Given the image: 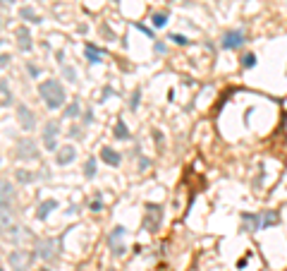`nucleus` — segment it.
Masks as SVG:
<instances>
[{
	"label": "nucleus",
	"mask_w": 287,
	"mask_h": 271,
	"mask_svg": "<svg viewBox=\"0 0 287 271\" xmlns=\"http://www.w3.org/2000/svg\"><path fill=\"white\" fill-rule=\"evenodd\" d=\"M278 214L273 211H264V214H242V231L244 233H258L264 228L278 226Z\"/></svg>",
	"instance_id": "obj_1"
},
{
	"label": "nucleus",
	"mask_w": 287,
	"mask_h": 271,
	"mask_svg": "<svg viewBox=\"0 0 287 271\" xmlns=\"http://www.w3.org/2000/svg\"><path fill=\"white\" fill-rule=\"evenodd\" d=\"M39 94H41V98H43V104H46L50 111H58V108L65 104V89H62L60 82H55V80L41 82Z\"/></svg>",
	"instance_id": "obj_2"
},
{
	"label": "nucleus",
	"mask_w": 287,
	"mask_h": 271,
	"mask_svg": "<svg viewBox=\"0 0 287 271\" xmlns=\"http://www.w3.org/2000/svg\"><path fill=\"white\" fill-rule=\"evenodd\" d=\"M144 209H146L144 221H141L144 231L158 233V228H161V224H163V207H161V204H146Z\"/></svg>",
	"instance_id": "obj_3"
},
{
	"label": "nucleus",
	"mask_w": 287,
	"mask_h": 271,
	"mask_svg": "<svg viewBox=\"0 0 287 271\" xmlns=\"http://www.w3.org/2000/svg\"><path fill=\"white\" fill-rule=\"evenodd\" d=\"M58 252H60V240L41 238L39 242H36V255H39L43 262H55V259H58Z\"/></svg>",
	"instance_id": "obj_4"
},
{
	"label": "nucleus",
	"mask_w": 287,
	"mask_h": 271,
	"mask_svg": "<svg viewBox=\"0 0 287 271\" xmlns=\"http://www.w3.org/2000/svg\"><path fill=\"white\" fill-rule=\"evenodd\" d=\"M36 250L34 252H29V250H17V252H10V266L15 271H29L31 264H34V259H36Z\"/></svg>",
	"instance_id": "obj_5"
},
{
	"label": "nucleus",
	"mask_w": 287,
	"mask_h": 271,
	"mask_svg": "<svg viewBox=\"0 0 287 271\" xmlns=\"http://www.w3.org/2000/svg\"><path fill=\"white\" fill-rule=\"evenodd\" d=\"M15 154L19 161H36L39 159V146H36V142H34L31 137H22V139L17 142Z\"/></svg>",
	"instance_id": "obj_6"
},
{
	"label": "nucleus",
	"mask_w": 287,
	"mask_h": 271,
	"mask_svg": "<svg viewBox=\"0 0 287 271\" xmlns=\"http://www.w3.org/2000/svg\"><path fill=\"white\" fill-rule=\"evenodd\" d=\"M124 226H115L113 228V233H110L108 238H106V242H108V248L113 250V255L122 257L124 255V245H122V238H124Z\"/></svg>",
	"instance_id": "obj_7"
},
{
	"label": "nucleus",
	"mask_w": 287,
	"mask_h": 271,
	"mask_svg": "<svg viewBox=\"0 0 287 271\" xmlns=\"http://www.w3.org/2000/svg\"><path fill=\"white\" fill-rule=\"evenodd\" d=\"M244 41H247V36H244V32H242V29H230V32L223 34L220 46L225 48V51H232V48H240Z\"/></svg>",
	"instance_id": "obj_8"
},
{
	"label": "nucleus",
	"mask_w": 287,
	"mask_h": 271,
	"mask_svg": "<svg viewBox=\"0 0 287 271\" xmlns=\"http://www.w3.org/2000/svg\"><path fill=\"white\" fill-rule=\"evenodd\" d=\"M58 122L55 120H48L46 128H43V146H46L48 152H53L55 146H58Z\"/></svg>",
	"instance_id": "obj_9"
},
{
	"label": "nucleus",
	"mask_w": 287,
	"mask_h": 271,
	"mask_svg": "<svg viewBox=\"0 0 287 271\" xmlns=\"http://www.w3.org/2000/svg\"><path fill=\"white\" fill-rule=\"evenodd\" d=\"M17 118H19V125H22L27 132L36 128V118H34V113L27 108V106H17Z\"/></svg>",
	"instance_id": "obj_10"
},
{
	"label": "nucleus",
	"mask_w": 287,
	"mask_h": 271,
	"mask_svg": "<svg viewBox=\"0 0 287 271\" xmlns=\"http://www.w3.org/2000/svg\"><path fill=\"white\" fill-rule=\"evenodd\" d=\"M101 159L108 163V166H120V154L115 152V149H110V146H103L101 149Z\"/></svg>",
	"instance_id": "obj_11"
},
{
	"label": "nucleus",
	"mask_w": 287,
	"mask_h": 271,
	"mask_svg": "<svg viewBox=\"0 0 287 271\" xmlns=\"http://www.w3.org/2000/svg\"><path fill=\"white\" fill-rule=\"evenodd\" d=\"M58 209V202L55 200H48V202H41L39 211H36V216H39V221H46L48 216H50V211H55Z\"/></svg>",
	"instance_id": "obj_12"
},
{
	"label": "nucleus",
	"mask_w": 287,
	"mask_h": 271,
	"mask_svg": "<svg viewBox=\"0 0 287 271\" xmlns=\"http://www.w3.org/2000/svg\"><path fill=\"white\" fill-rule=\"evenodd\" d=\"M74 156H77L74 146H62L60 152H58V163H60V166H65V163H72V161H74Z\"/></svg>",
	"instance_id": "obj_13"
},
{
	"label": "nucleus",
	"mask_w": 287,
	"mask_h": 271,
	"mask_svg": "<svg viewBox=\"0 0 287 271\" xmlns=\"http://www.w3.org/2000/svg\"><path fill=\"white\" fill-rule=\"evenodd\" d=\"M17 39H19V48H22V51H31V34L27 27H19V29H17Z\"/></svg>",
	"instance_id": "obj_14"
},
{
	"label": "nucleus",
	"mask_w": 287,
	"mask_h": 271,
	"mask_svg": "<svg viewBox=\"0 0 287 271\" xmlns=\"http://www.w3.org/2000/svg\"><path fill=\"white\" fill-rule=\"evenodd\" d=\"M84 53H86V60H89V63H101V56H103V51L101 48H96V46H91V43H86L84 46Z\"/></svg>",
	"instance_id": "obj_15"
},
{
	"label": "nucleus",
	"mask_w": 287,
	"mask_h": 271,
	"mask_svg": "<svg viewBox=\"0 0 287 271\" xmlns=\"http://www.w3.org/2000/svg\"><path fill=\"white\" fill-rule=\"evenodd\" d=\"M0 190H3V197H0L3 209H8V202L12 200V185H10V180H3V183H0Z\"/></svg>",
	"instance_id": "obj_16"
},
{
	"label": "nucleus",
	"mask_w": 287,
	"mask_h": 271,
	"mask_svg": "<svg viewBox=\"0 0 287 271\" xmlns=\"http://www.w3.org/2000/svg\"><path fill=\"white\" fill-rule=\"evenodd\" d=\"M115 139H129V130H127V125H124V120H117L115 122Z\"/></svg>",
	"instance_id": "obj_17"
},
{
	"label": "nucleus",
	"mask_w": 287,
	"mask_h": 271,
	"mask_svg": "<svg viewBox=\"0 0 287 271\" xmlns=\"http://www.w3.org/2000/svg\"><path fill=\"white\" fill-rule=\"evenodd\" d=\"M79 111H82V106H79V101H72L67 108H65V118H77Z\"/></svg>",
	"instance_id": "obj_18"
},
{
	"label": "nucleus",
	"mask_w": 287,
	"mask_h": 271,
	"mask_svg": "<svg viewBox=\"0 0 287 271\" xmlns=\"http://www.w3.org/2000/svg\"><path fill=\"white\" fill-rule=\"evenodd\" d=\"M19 15H22V19H31V22H41V17L34 12L31 8H22L19 10Z\"/></svg>",
	"instance_id": "obj_19"
},
{
	"label": "nucleus",
	"mask_w": 287,
	"mask_h": 271,
	"mask_svg": "<svg viewBox=\"0 0 287 271\" xmlns=\"http://www.w3.org/2000/svg\"><path fill=\"white\" fill-rule=\"evenodd\" d=\"M0 89H3V106H10V104H12V94L8 91V82H5V80L0 82Z\"/></svg>",
	"instance_id": "obj_20"
},
{
	"label": "nucleus",
	"mask_w": 287,
	"mask_h": 271,
	"mask_svg": "<svg viewBox=\"0 0 287 271\" xmlns=\"http://www.w3.org/2000/svg\"><path fill=\"white\" fill-rule=\"evenodd\" d=\"M84 176H86V178H93V176H96V159H89V161H86Z\"/></svg>",
	"instance_id": "obj_21"
},
{
	"label": "nucleus",
	"mask_w": 287,
	"mask_h": 271,
	"mask_svg": "<svg viewBox=\"0 0 287 271\" xmlns=\"http://www.w3.org/2000/svg\"><path fill=\"white\" fill-rule=\"evenodd\" d=\"M17 180H19V183H31V180H34V173H27V170H17Z\"/></svg>",
	"instance_id": "obj_22"
},
{
	"label": "nucleus",
	"mask_w": 287,
	"mask_h": 271,
	"mask_svg": "<svg viewBox=\"0 0 287 271\" xmlns=\"http://www.w3.org/2000/svg\"><path fill=\"white\" fill-rule=\"evenodd\" d=\"M165 24H168V15H161V12H158V15H153V27H165Z\"/></svg>",
	"instance_id": "obj_23"
},
{
	"label": "nucleus",
	"mask_w": 287,
	"mask_h": 271,
	"mask_svg": "<svg viewBox=\"0 0 287 271\" xmlns=\"http://www.w3.org/2000/svg\"><path fill=\"white\" fill-rule=\"evenodd\" d=\"M256 65V58L251 56V53H247V56L242 58V67H254Z\"/></svg>",
	"instance_id": "obj_24"
},
{
	"label": "nucleus",
	"mask_w": 287,
	"mask_h": 271,
	"mask_svg": "<svg viewBox=\"0 0 287 271\" xmlns=\"http://www.w3.org/2000/svg\"><path fill=\"white\" fill-rule=\"evenodd\" d=\"M65 77H67V82H77L74 80V70H72V67H65Z\"/></svg>",
	"instance_id": "obj_25"
},
{
	"label": "nucleus",
	"mask_w": 287,
	"mask_h": 271,
	"mask_svg": "<svg viewBox=\"0 0 287 271\" xmlns=\"http://www.w3.org/2000/svg\"><path fill=\"white\" fill-rule=\"evenodd\" d=\"M170 41H175V43H179V46H182V43H187V39H185V36H179V34H172Z\"/></svg>",
	"instance_id": "obj_26"
},
{
	"label": "nucleus",
	"mask_w": 287,
	"mask_h": 271,
	"mask_svg": "<svg viewBox=\"0 0 287 271\" xmlns=\"http://www.w3.org/2000/svg\"><path fill=\"white\" fill-rule=\"evenodd\" d=\"M134 27H137L139 32H144V34H146V36H153V32H151L148 27H144V24H134Z\"/></svg>",
	"instance_id": "obj_27"
},
{
	"label": "nucleus",
	"mask_w": 287,
	"mask_h": 271,
	"mask_svg": "<svg viewBox=\"0 0 287 271\" xmlns=\"http://www.w3.org/2000/svg\"><path fill=\"white\" fill-rule=\"evenodd\" d=\"M129 106H132V108H137V106H139V91H134V96H132V101H129Z\"/></svg>",
	"instance_id": "obj_28"
},
{
	"label": "nucleus",
	"mask_w": 287,
	"mask_h": 271,
	"mask_svg": "<svg viewBox=\"0 0 287 271\" xmlns=\"http://www.w3.org/2000/svg\"><path fill=\"white\" fill-rule=\"evenodd\" d=\"M155 53H165V46H163V43H155Z\"/></svg>",
	"instance_id": "obj_29"
},
{
	"label": "nucleus",
	"mask_w": 287,
	"mask_h": 271,
	"mask_svg": "<svg viewBox=\"0 0 287 271\" xmlns=\"http://www.w3.org/2000/svg\"><path fill=\"white\" fill-rule=\"evenodd\" d=\"M91 209H93V211H98V209H101V202H98V200L91 202Z\"/></svg>",
	"instance_id": "obj_30"
},
{
	"label": "nucleus",
	"mask_w": 287,
	"mask_h": 271,
	"mask_svg": "<svg viewBox=\"0 0 287 271\" xmlns=\"http://www.w3.org/2000/svg\"><path fill=\"white\" fill-rule=\"evenodd\" d=\"M10 3H12V0H5V5H10Z\"/></svg>",
	"instance_id": "obj_31"
},
{
	"label": "nucleus",
	"mask_w": 287,
	"mask_h": 271,
	"mask_svg": "<svg viewBox=\"0 0 287 271\" xmlns=\"http://www.w3.org/2000/svg\"><path fill=\"white\" fill-rule=\"evenodd\" d=\"M41 271H48V269H41Z\"/></svg>",
	"instance_id": "obj_32"
},
{
	"label": "nucleus",
	"mask_w": 287,
	"mask_h": 271,
	"mask_svg": "<svg viewBox=\"0 0 287 271\" xmlns=\"http://www.w3.org/2000/svg\"><path fill=\"white\" fill-rule=\"evenodd\" d=\"M113 3H117V0H113Z\"/></svg>",
	"instance_id": "obj_33"
}]
</instances>
